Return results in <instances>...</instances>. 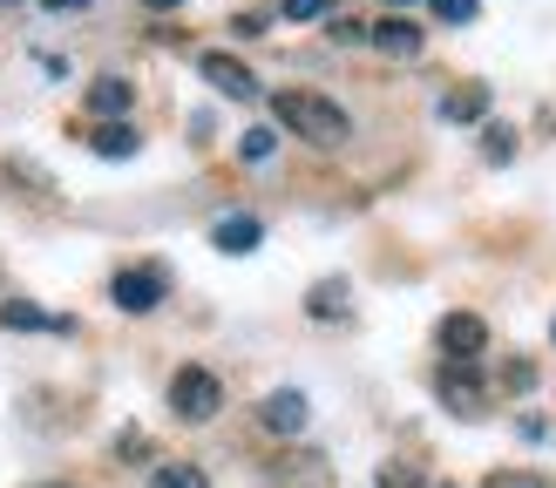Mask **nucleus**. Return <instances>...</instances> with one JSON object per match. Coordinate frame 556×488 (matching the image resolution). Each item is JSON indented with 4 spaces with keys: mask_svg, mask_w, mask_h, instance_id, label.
Listing matches in <instances>:
<instances>
[{
    "mask_svg": "<svg viewBox=\"0 0 556 488\" xmlns=\"http://www.w3.org/2000/svg\"><path fill=\"white\" fill-rule=\"evenodd\" d=\"M271 116H278V129L305 136L313 150H340L346 136H353L346 108H340V102H326V95H313V89H278V95H271Z\"/></svg>",
    "mask_w": 556,
    "mask_h": 488,
    "instance_id": "obj_1",
    "label": "nucleus"
},
{
    "mask_svg": "<svg viewBox=\"0 0 556 488\" xmlns=\"http://www.w3.org/2000/svg\"><path fill=\"white\" fill-rule=\"evenodd\" d=\"M225 407V387H217L211 367H177L170 373V414L177 421H211Z\"/></svg>",
    "mask_w": 556,
    "mask_h": 488,
    "instance_id": "obj_2",
    "label": "nucleus"
},
{
    "mask_svg": "<svg viewBox=\"0 0 556 488\" xmlns=\"http://www.w3.org/2000/svg\"><path fill=\"white\" fill-rule=\"evenodd\" d=\"M109 298H116L123 312H156L163 298H170V271L163 265H123L116 279H109Z\"/></svg>",
    "mask_w": 556,
    "mask_h": 488,
    "instance_id": "obj_3",
    "label": "nucleus"
},
{
    "mask_svg": "<svg viewBox=\"0 0 556 488\" xmlns=\"http://www.w3.org/2000/svg\"><path fill=\"white\" fill-rule=\"evenodd\" d=\"M198 75H204L225 102H252V95H258V75L244 68L238 54H225V48H204V54H198Z\"/></svg>",
    "mask_w": 556,
    "mask_h": 488,
    "instance_id": "obj_4",
    "label": "nucleus"
},
{
    "mask_svg": "<svg viewBox=\"0 0 556 488\" xmlns=\"http://www.w3.org/2000/svg\"><path fill=\"white\" fill-rule=\"evenodd\" d=\"M434 346L448 352V360H482V346H489L482 312H448V319L434 325Z\"/></svg>",
    "mask_w": 556,
    "mask_h": 488,
    "instance_id": "obj_5",
    "label": "nucleus"
},
{
    "mask_svg": "<svg viewBox=\"0 0 556 488\" xmlns=\"http://www.w3.org/2000/svg\"><path fill=\"white\" fill-rule=\"evenodd\" d=\"M434 394L448 400V414H482V380H476V360H448L434 373Z\"/></svg>",
    "mask_w": 556,
    "mask_h": 488,
    "instance_id": "obj_6",
    "label": "nucleus"
},
{
    "mask_svg": "<svg viewBox=\"0 0 556 488\" xmlns=\"http://www.w3.org/2000/svg\"><path fill=\"white\" fill-rule=\"evenodd\" d=\"M305 421H313V400H305L299 387H278V394H265V407H258V427H265V434H305Z\"/></svg>",
    "mask_w": 556,
    "mask_h": 488,
    "instance_id": "obj_7",
    "label": "nucleus"
},
{
    "mask_svg": "<svg viewBox=\"0 0 556 488\" xmlns=\"http://www.w3.org/2000/svg\"><path fill=\"white\" fill-rule=\"evenodd\" d=\"M81 108H89L96 123H123L129 108H136V81H123V75H96L89 95H81Z\"/></svg>",
    "mask_w": 556,
    "mask_h": 488,
    "instance_id": "obj_8",
    "label": "nucleus"
},
{
    "mask_svg": "<svg viewBox=\"0 0 556 488\" xmlns=\"http://www.w3.org/2000/svg\"><path fill=\"white\" fill-rule=\"evenodd\" d=\"M211 244H217V252H225V258H244V252H258V244H265V224H258V217H217V224H211Z\"/></svg>",
    "mask_w": 556,
    "mask_h": 488,
    "instance_id": "obj_9",
    "label": "nucleus"
},
{
    "mask_svg": "<svg viewBox=\"0 0 556 488\" xmlns=\"http://www.w3.org/2000/svg\"><path fill=\"white\" fill-rule=\"evenodd\" d=\"M374 48L394 54V62H414V54H421V27L407 14H387V21H374Z\"/></svg>",
    "mask_w": 556,
    "mask_h": 488,
    "instance_id": "obj_10",
    "label": "nucleus"
},
{
    "mask_svg": "<svg viewBox=\"0 0 556 488\" xmlns=\"http://www.w3.org/2000/svg\"><path fill=\"white\" fill-rule=\"evenodd\" d=\"M89 150H96V156H109V163H123V156L143 150V136H136L129 123H96V129H89Z\"/></svg>",
    "mask_w": 556,
    "mask_h": 488,
    "instance_id": "obj_11",
    "label": "nucleus"
},
{
    "mask_svg": "<svg viewBox=\"0 0 556 488\" xmlns=\"http://www.w3.org/2000/svg\"><path fill=\"white\" fill-rule=\"evenodd\" d=\"M271 481H278V488H326V461H319V454H286V461L271 468Z\"/></svg>",
    "mask_w": 556,
    "mask_h": 488,
    "instance_id": "obj_12",
    "label": "nucleus"
},
{
    "mask_svg": "<svg viewBox=\"0 0 556 488\" xmlns=\"http://www.w3.org/2000/svg\"><path fill=\"white\" fill-rule=\"evenodd\" d=\"M441 116H448V123H482V116H489V81H468V89H455L448 102H441Z\"/></svg>",
    "mask_w": 556,
    "mask_h": 488,
    "instance_id": "obj_13",
    "label": "nucleus"
},
{
    "mask_svg": "<svg viewBox=\"0 0 556 488\" xmlns=\"http://www.w3.org/2000/svg\"><path fill=\"white\" fill-rule=\"evenodd\" d=\"M305 312H313V319H346L353 312V298H346V279H326V285H313V298H305Z\"/></svg>",
    "mask_w": 556,
    "mask_h": 488,
    "instance_id": "obj_14",
    "label": "nucleus"
},
{
    "mask_svg": "<svg viewBox=\"0 0 556 488\" xmlns=\"http://www.w3.org/2000/svg\"><path fill=\"white\" fill-rule=\"evenodd\" d=\"M150 488H211V475L190 468V461H156V468H150Z\"/></svg>",
    "mask_w": 556,
    "mask_h": 488,
    "instance_id": "obj_15",
    "label": "nucleus"
},
{
    "mask_svg": "<svg viewBox=\"0 0 556 488\" xmlns=\"http://www.w3.org/2000/svg\"><path fill=\"white\" fill-rule=\"evenodd\" d=\"M0 325H8V333H41V325H68V319H48L41 306H21L14 298V306H0Z\"/></svg>",
    "mask_w": 556,
    "mask_h": 488,
    "instance_id": "obj_16",
    "label": "nucleus"
},
{
    "mask_svg": "<svg viewBox=\"0 0 556 488\" xmlns=\"http://www.w3.org/2000/svg\"><path fill=\"white\" fill-rule=\"evenodd\" d=\"M271 150H278V129H265V123H258V129H244V136H238V156H244V163H265Z\"/></svg>",
    "mask_w": 556,
    "mask_h": 488,
    "instance_id": "obj_17",
    "label": "nucleus"
},
{
    "mask_svg": "<svg viewBox=\"0 0 556 488\" xmlns=\"http://www.w3.org/2000/svg\"><path fill=\"white\" fill-rule=\"evenodd\" d=\"M482 156H489V163H509V156H516V129H509V123H489V129H482Z\"/></svg>",
    "mask_w": 556,
    "mask_h": 488,
    "instance_id": "obj_18",
    "label": "nucleus"
},
{
    "mask_svg": "<svg viewBox=\"0 0 556 488\" xmlns=\"http://www.w3.org/2000/svg\"><path fill=\"white\" fill-rule=\"evenodd\" d=\"M428 8H434V21H448V27H468V21L482 14V0H428Z\"/></svg>",
    "mask_w": 556,
    "mask_h": 488,
    "instance_id": "obj_19",
    "label": "nucleus"
},
{
    "mask_svg": "<svg viewBox=\"0 0 556 488\" xmlns=\"http://www.w3.org/2000/svg\"><path fill=\"white\" fill-rule=\"evenodd\" d=\"M278 14H286V21H326L332 0H278Z\"/></svg>",
    "mask_w": 556,
    "mask_h": 488,
    "instance_id": "obj_20",
    "label": "nucleus"
},
{
    "mask_svg": "<svg viewBox=\"0 0 556 488\" xmlns=\"http://www.w3.org/2000/svg\"><path fill=\"white\" fill-rule=\"evenodd\" d=\"M380 488H421V468H407V461H387V468H380Z\"/></svg>",
    "mask_w": 556,
    "mask_h": 488,
    "instance_id": "obj_21",
    "label": "nucleus"
},
{
    "mask_svg": "<svg viewBox=\"0 0 556 488\" xmlns=\"http://www.w3.org/2000/svg\"><path fill=\"white\" fill-rule=\"evenodd\" d=\"M136 454H150V434L143 427H123L116 434V461H136Z\"/></svg>",
    "mask_w": 556,
    "mask_h": 488,
    "instance_id": "obj_22",
    "label": "nucleus"
},
{
    "mask_svg": "<svg viewBox=\"0 0 556 488\" xmlns=\"http://www.w3.org/2000/svg\"><path fill=\"white\" fill-rule=\"evenodd\" d=\"M332 41H374V27L353 21V14H332Z\"/></svg>",
    "mask_w": 556,
    "mask_h": 488,
    "instance_id": "obj_23",
    "label": "nucleus"
},
{
    "mask_svg": "<svg viewBox=\"0 0 556 488\" xmlns=\"http://www.w3.org/2000/svg\"><path fill=\"white\" fill-rule=\"evenodd\" d=\"M503 380H509V394H522V387H536V367H530V360H509Z\"/></svg>",
    "mask_w": 556,
    "mask_h": 488,
    "instance_id": "obj_24",
    "label": "nucleus"
},
{
    "mask_svg": "<svg viewBox=\"0 0 556 488\" xmlns=\"http://www.w3.org/2000/svg\"><path fill=\"white\" fill-rule=\"evenodd\" d=\"M482 488H543V481H536V475H516V468H503V475H489Z\"/></svg>",
    "mask_w": 556,
    "mask_h": 488,
    "instance_id": "obj_25",
    "label": "nucleus"
},
{
    "mask_svg": "<svg viewBox=\"0 0 556 488\" xmlns=\"http://www.w3.org/2000/svg\"><path fill=\"white\" fill-rule=\"evenodd\" d=\"M231 35H238V41H258V35H265V14H238Z\"/></svg>",
    "mask_w": 556,
    "mask_h": 488,
    "instance_id": "obj_26",
    "label": "nucleus"
},
{
    "mask_svg": "<svg viewBox=\"0 0 556 488\" xmlns=\"http://www.w3.org/2000/svg\"><path fill=\"white\" fill-rule=\"evenodd\" d=\"M48 14H75V8H89V0H41Z\"/></svg>",
    "mask_w": 556,
    "mask_h": 488,
    "instance_id": "obj_27",
    "label": "nucleus"
},
{
    "mask_svg": "<svg viewBox=\"0 0 556 488\" xmlns=\"http://www.w3.org/2000/svg\"><path fill=\"white\" fill-rule=\"evenodd\" d=\"M143 8H150V14H170V8H184V0H143Z\"/></svg>",
    "mask_w": 556,
    "mask_h": 488,
    "instance_id": "obj_28",
    "label": "nucleus"
},
{
    "mask_svg": "<svg viewBox=\"0 0 556 488\" xmlns=\"http://www.w3.org/2000/svg\"><path fill=\"white\" fill-rule=\"evenodd\" d=\"M35 488H68V481H35Z\"/></svg>",
    "mask_w": 556,
    "mask_h": 488,
    "instance_id": "obj_29",
    "label": "nucleus"
},
{
    "mask_svg": "<svg viewBox=\"0 0 556 488\" xmlns=\"http://www.w3.org/2000/svg\"><path fill=\"white\" fill-rule=\"evenodd\" d=\"M0 8H14V0H0Z\"/></svg>",
    "mask_w": 556,
    "mask_h": 488,
    "instance_id": "obj_30",
    "label": "nucleus"
},
{
    "mask_svg": "<svg viewBox=\"0 0 556 488\" xmlns=\"http://www.w3.org/2000/svg\"><path fill=\"white\" fill-rule=\"evenodd\" d=\"M394 8H407V0H394Z\"/></svg>",
    "mask_w": 556,
    "mask_h": 488,
    "instance_id": "obj_31",
    "label": "nucleus"
}]
</instances>
